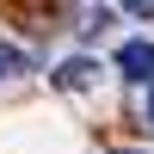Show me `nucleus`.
I'll return each instance as SVG.
<instances>
[{"label": "nucleus", "mask_w": 154, "mask_h": 154, "mask_svg": "<svg viewBox=\"0 0 154 154\" xmlns=\"http://www.w3.org/2000/svg\"><path fill=\"white\" fill-rule=\"evenodd\" d=\"M111 154H148V148H111Z\"/></svg>", "instance_id": "obj_7"}, {"label": "nucleus", "mask_w": 154, "mask_h": 154, "mask_svg": "<svg viewBox=\"0 0 154 154\" xmlns=\"http://www.w3.org/2000/svg\"><path fill=\"white\" fill-rule=\"evenodd\" d=\"M148 130H154V93H148Z\"/></svg>", "instance_id": "obj_6"}, {"label": "nucleus", "mask_w": 154, "mask_h": 154, "mask_svg": "<svg viewBox=\"0 0 154 154\" xmlns=\"http://www.w3.org/2000/svg\"><path fill=\"white\" fill-rule=\"evenodd\" d=\"M123 12L130 19H154V0H123Z\"/></svg>", "instance_id": "obj_5"}, {"label": "nucleus", "mask_w": 154, "mask_h": 154, "mask_svg": "<svg viewBox=\"0 0 154 154\" xmlns=\"http://www.w3.org/2000/svg\"><path fill=\"white\" fill-rule=\"evenodd\" d=\"M12 74H25V49L0 43V80H12Z\"/></svg>", "instance_id": "obj_3"}, {"label": "nucleus", "mask_w": 154, "mask_h": 154, "mask_svg": "<svg viewBox=\"0 0 154 154\" xmlns=\"http://www.w3.org/2000/svg\"><path fill=\"white\" fill-rule=\"evenodd\" d=\"M117 74H123V80H136V86L154 80V43H148V37H130V43L117 49Z\"/></svg>", "instance_id": "obj_1"}, {"label": "nucleus", "mask_w": 154, "mask_h": 154, "mask_svg": "<svg viewBox=\"0 0 154 154\" xmlns=\"http://www.w3.org/2000/svg\"><path fill=\"white\" fill-rule=\"evenodd\" d=\"M105 25H111V12L99 6V12H86V19H80V37H99V31H105Z\"/></svg>", "instance_id": "obj_4"}, {"label": "nucleus", "mask_w": 154, "mask_h": 154, "mask_svg": "<svg viewBox=\"0 0 154 154\" xmlns=\"http://www.w3.org/2000/svg\"><path fill=\"white\" fill-rule=\"evenodd\" d=\"M56 86L62 93H86V86H99V62H86V56H68L56 68Z\"/></svg>", "instance_id": "obj_2"}]
</instances>
